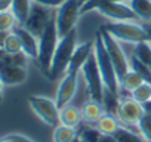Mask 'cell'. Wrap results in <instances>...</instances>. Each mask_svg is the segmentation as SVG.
<instances>
[{
	"mask_svg": "<svg viewBox=\"0 0 151 142\" xmlns=\"http://www.w3.org/2000/svg\"><path fill=\"white\" fill-rule=\"evenodd\" d=\"M76 40H77V36H76V28L73 31H70L65 37L59 39L56 50L53 53L52 58V64L47 73V79L49 80H56L58 77H61L64 73H67L68 65H70V59L74 53L76 46Z\"/></svg>",
	"mask_w": 151,
	"mask_h": 142,
	"instance_id": "6da1fadb",
	"label": "cell"
},
{
	"mask_svg": "<svg viewBox=\"0 0 151 142\" xmlns=\"http://www.w3.org/2000/svg\"><path fill=\"white\" fill-rule=\"evenodd\" d=\"M58 42H59V37H58V31H56V21L53 16L39 37L37 62H39V67L45 76H47V73H49V68H50L52 58H53V53L56 50Z\"/></svg>",
	"mask_w": 151,
	"mask_h": 142,
	"instance_id": "7a4b0ae2",
	"label": "cell"
},
{
	"mask_svg": "<svg viewBox=\"0 0 151 142\" xmlns=\"http://www.w3.org/2000/svg\"><path fill=\"white\" fill-rule=\"evenodd\" d=\"M93 52H95V56H96V62H98V67H99V71H101V76H102V82H104V86L108 87L110 90L119 93V79H117V74H116V70H114V65L108 56V52L105 49V44L102 42V37L101 34L98 33L96 34V39H95V43H93Z\"/></svg>",
	"mask_w": 151,
	"mask_h": 142,
	"instance_id": "3957f363",
	"label": "cell"
},
{
	"mask_svg": "<svg viewBox=\"0 0 151 142\" xmlns=\"http://www.w3.org/2000/svg\"><path fill=\"white\" fill-rule=\"evenodd\" d=\"M102 28L108 31L114 39L122 40V42H129V43L136 44V43L150 40L147 30L130 21H116V22L102 25Z\"/></svg>",
	"mask_w": 151,
	"mask_h": 142,
	"instance_id": "277c9868",
	"label": "cell"
},
{
	"mask_svg": "<svg viewBox=\"0 0 151 142\" xmlns=\"http://www.w3.org/2000/svg\"><path fill=\"white\" fill-rule=\"evenodd\" d=\"M79 15H80V5L77 0H65L58 8V12L55 14V21L59 39L65 37L70 31L74 30Z\"/></svg>",
	"mask_w": 151,
	"mask_h": 142,
	"instance_id": "5b68a950",
	"label": "cell"
},
{
	"mask_svg": "<svg viewBox=\"0 0 151 142\" xmlns=\"http://www.w3.org/2000/svg\"><path fill=\"white\" fill-rule=\"evenodd\" d=\"M28 105L34 111V114L47 126L56 127L59 126V108L56 105V101L45 98V96H30Z\"/></svg>",
	"mask_w": 151,
	"mask_h": 142,
	"instance_id": "8992f818",
	"label": "cell"
},
{
	"mask_svg": "<svg viewBox=\"0 0 151 142\" xmlns=\"http://www.w3.org/2000/svg\"><path fill=\"white\" fill-rule=\"evenodd\" d=\"M82 73L91 95V99L102 102V93H104V82H102V76L96 62V56L95 52L89 56V59L86 61V64L82 67Z\"/></svg>",
	"mask_w": 151,
	"mask_h": 142,
	"instance_id": "52a82bcc",
	"label": "cell"
},
{
	"mask_svg": "<svg viewBox=\"0 0 151 142\" xmlns=\"http://www.w3.org/2000/svg\"><path fill=\"white\" fill-rule=\"evenodd\" d=\"M102 37V42L105 44V49L108 52V56L114 65V70H116V74H117V79H119V83L122 80V77L129 71V61L122 49V46L117 43V39H114L108 31H105L102 27L101 30L98 31Z\"/></svg>",
	"mask_w": 151,
	"mask_h": 142,
	"instance_id": "ba28073f",
	"label": "cell"
},
{
	"mask_svg": "<svg viewBox=\"0 0 151 142\" xmlns=\"http://www.w3.org/2000/svg\"><path fill=\"white\" fill-rule=\"evenodd\" d=\"M27 80V68L12 62L11 55L0 49V82L3 86L21 85Z\"/></svg>",
	"mask_w": 151,
	"mask_h": 142,
	"instance_id": "9c48e42d",
	"label": "cell"
},
{
	"mask_svg": "<svg viewBox=\"0 0 151 142\" xmlns=\"http://www.w3.org/2000/svg\"><path fill=\"white\" fill-rule=\"evenodd\" d=\"M53 16L55 15L50 12V8H46L43 5H39V3L33 2L28 18H27V21H25V24L22 27H25L36 37H40V34L43 33V30L46 28V25L50 22V19Z\"/></svg>",
	"mask_w": 151,
	"mask_h": 142,
	"instance_id": "30bf717a",
	"label": "cell"
},
{
	"mask_svg": "<svg viewBox=\"0 0 151 142\" xmlns=\"http://www.w3.org/2000/svg\"><path fill=\"white\" fill-rule=\"evenodd\" d=\"M145 114L144 105L139 104L138 101H135L133 98H124L120 101V107H119V120L124 124L129 126H138L141 117Z\"/></svg>",
	"mask_w": 151,
	"mask_h": 142,
	"instance_id": "8fae6325",
	"label": "cell"
},
{
	"mask_svg": "<svg viewBox=\"0 0 151 142\" xmlns=\"http://www.w3.org/2000/svg\"><path fill=\"white\" fill-rule=\"evenodd\" d=\"M77 82H79V73L74 71H67L64 79L59 83L58 87V93H56V105L61 110L62 107H65L67 104H70V101L73 99L76 90H77Z\"/></svg>",
	"mask_w": 151,
	"mask_h": 142,
	"instance_id": "7c38bea8",
	"label": "cell"
},
{
	"mask_svg": "<svg viewBox=\"0 0 151 142\" xmlns=\"http://www.w3.org/2000/svg\"><path fill=\"white\" fill-rule=\"evenodd\" d=\"M96 11H98L101 15H104L105 18L113 19L114 22H116V21H132V19L138 18L129 5H123V3H120V2L102 5V6H99Z\"/></svg>",
	"mask_w": 151,
	"mask_h": 142,
	"instance_id": "4fadbf2b",
	"label": "cell"
},
{
	"mask_svg": "<svg viewBox=\"0 0 151 142\" xmlns=\"http://www.w3.org/2000/svg\"><path fill=\"white\" fill-rule=\"evenodd\" d=\"M14 31L17 33V36L21 40V46H22V52L33 59H37L39 56V37H36L33 33H30L25 27L22 25H17L14 28Z\"/></svg>",
	"mask_w": 151,
	"mask_h": 142,
	"instance_id": "5bb4252c",
	"label": "cell"
},
{
	"mask_svg": "<svg viewBox=\"0 0 151 142\" xmlns=\"http://www.w3.org/2000/svg\"><path fill=\"white\" fill-rule=\"evenodd\" d=\"M92 53H93V43L92 42H88V43H83V44L77 46L74 49V53H73V56L70 59V65H68L67 71L79 73Z\"/></svg>",
	"mask_w": 151,
	"mask_h": 142,
	"instance_id": "9a60e30c",
	"label": "cell"
},
{
	"mask_svg": "<svg viewBox=\"0 0 151 142\" xmlns=\"http://www.w3.org/2000/svg\"><path fill=\"white\" fill-rule=\"evenodd\" d=\"M80 121H82V111L77 107L67 104L65 107H62L59 110V123L61 124L76 129L80 124Z\"/></svg>",
	"mask_w": 151,
	"mask_h": 142,
	"instance_id": "2e32d148",
	"label": "cell"
},
{
	"mask_svg": "<svg viewBox=\"0 0 151 142\" xmlns=\"http://www.w3.org/2000/svg\"><path fill=\"white\" fill-rule=\"evenodd\" d=\"M104 113H105V111H104L102 104L98 102V101H93V99L85 102V104H83V108H82V117H83L88 123H96V121L102 117Z\"/></svg>",
	"mask_w": 151,
	"mask_h": 142,
	"instance_id": "e0dca14e",
	"label": "cell"
},
{
	"mask_svg": "<svg viewBox=\"0 0 151 142\" xmlns=\"http://www.w3.org/2000/svg\"><path fill=\"white\" fill-rule=\"evenodd\" d=\"M31 5H33L31 0H12L11 12L14 14L18 25L25 24V21L28 18V14H30V9H31Z\"/></svg>",
	"mask_w": 151,
	"mask_h": 142,
	"instance_id": "ac0fdd59",
	"label": "cell"
},
{
	"mask_svg": "<svg viewBox=\"0 0 151 142\" xmlns=\"http://www.w3.org/2000/svg\"><path fill=\"white\" fill-rule=\"evenodd\" d=\"M102 107H104V111L107 114H111V115H116L119 114V107H120V99H119V93L110 90L108 87L104 86V93H102Z\"/></svg>",
	"mask_w": 151,
	"mask_h": 142,
	"instance_id": "d6986e66",
	"label": "cell"
},
{
	"mask_svg": "<svg viewBox=\"0 0 151 142\" xmlns=\"http://www.w3.org/2000/svg\"><path fill=\"white\" fill-rule=\"evenodd\" d=\"M119 127L120 126L117 123L116 115H111V114H107V113H104L102 117L96 121V129L102 135H114Z\"/></svg>",
	"mask_w": 151,
	"mask_h": 142,
	"instance_id": "ffe728a7",
	"label": "cell"
},
{
	"mask_svg": "<svg viewBox=\"0 0 151 142\" xmlns=\"http://www.w3.org/2000/svg\"><path fill=\"white\" fill-rule=\"evenodd\" d=\"M129 6L135 12L139 19L150 21L151 19V2L150 0H130Z\"/></svg>",
	"mask_w": 151,
	"mask_h": 142,
	"instance_id": "44dd1931",
	"label": "cell"
},
{
	"mask_svg": "<svg viewBox=\"0 0 151 142\" xmlns=\"http://www.w3.org/2000/svg\"><path fill=\"white\" fill-rule=\"evenodd\" d=\"M77 138V132L74 127H68L64 124H59L53 130V142H71L73 139Z\"/></svg>",
	"mask_w": 151,
	"mask_h": 142,
	"instance_id": "7402d4cb",
	"label": "cell"
},
{
	"mask_svg": "<svg viewBox=\"0 0 151 142\" xmlns=\"http://www.w3.org/2000/svg\"><path fill=\"white\" fill-rule=\"evenodd\" d=\"M133 56H136L141 62H144L145 65L151 67V42H141L135 44V50H133Z\"/></svg>",
	"mask_w": 151,
	"mask_h": 142,
	"instance_id": "603a6c76",
	"label": "cell"
},
{
	"mask_svg": "<svg viewBox=\"0 0 151 142\" xmlns=\"http://www.w3.org/2000/svg\"><path fill=\"white\" fill-rule=\"evenodd\" d=\"M144 83V80H142V77L136 73V71H133L132 68L127 71V73L122 77V80H120V85L126 89V90H129V92H132V90H135L138 86H141Z\"/></svg>",
	"mask_w": 151,
	"mask_h": 142,
	"instance_id": "cb8c5ba5",
	"label": "cell"
},
{
	"mask_svg": "<svg viewBox=\"0 0 151 142\" xmlns=\"http://www.w3.org/2000/svg\"><path fill=\"white\" fill-rule=\"evenodd\" d=\"M3 50L9 55H15V53L22 52L21 40H19V37L17 36V33L14 30L6 34V39H5V43H3Z\"/></svg>",
	"mask_w": 151,
	"mask_h": 142,
	"instance_id": "d4e9b609",
	"label": "cell"
},
{
	"mask_svg": "<svg viewBox=\"0 0 151 142\" xmlns=\"http://www.w3.org/2000/svg\"><path fill=\"white\" fill-rule=\"evenodd\" d=\"M129 64H130V68L133 71H136V73L142 77L144 82L151 85V67H148L144 62H141L136 56H130V62Z\"/></svg>",
	"mask_w": 151,
	"mask_h": 142,
	"instance_id": "484cf974",
	"label": "cell"
},
{
	"mask_svg": "<svg viewBox=\"0 0 151 142\" xmlns=\"http://www.w3.org/2000/svg\"><path fill=\"white\" fill-rule=\"evenodd\" d=\"M132 98L138 101L139 104H145L151 101V85L144 82L141 86H138L135 90H132Z\"/></svg>",
	"mask_w": 151,
	"mask_h": 142,
	"instance_id": "4316f807",
	"label": "cell"
},
{
	"mask_svg": "<svg viewBox=\"0 0 151 142\" xmlns=\"http://www.w3.org/2000/svg\"><path fill=\"white\" fill-rule=\"evenodd\" d=\"M17 19L11 11H2L0 12V33H9L15 28Z\"/></svg>",
	"mask_w": 151,
	"mask_h": 142,
	"instance_id": "83f0119b",
	"label": "cell"
},
{
	"mask_svg": "<svg viewBox=\"0 0 151 142\" xmlns=\"http://www.w3.org/2000/svg\"><path fill=\"white\" fill-rule=\"evenodd\" d=\"M113 136L116 138L117 142H144L139 135H136L132 130H127L124 127H119Z\"/></svg>",
	"mask_w": 151,
	"mask_h": 142,
	"instance_id": "f1b7e54d",
	"label": "cell"
},
{
	"mask_svg": "<svg viewBox=\"0 0 151 142\" xmlns=\"http://www.w3.org/2000/svg\"><path fill=\"white\" fill-rule=\"evenodd\" d=\"M138 129H139L142 138H144L147 142H151V114L145 113V114L141 117V120H139V123H138Z\"/></svg>",
	"mask_w": 151,
	"mask_h": 142,
	"instance_id": "f546056e",
	"label": "cell"
},
{
	"mask_svg": "<svg viewBox=\"0 0 151 142\" xmlns=\"http://www.w3.org/2000/svg\"><path fill=\"white\" fill-rule=\"evenodd\" d=\"M101 136H102V133L98 129H91V127L83 129L80 132V135H79L82 142H99Z\"/></svg>",
	"mask_w": 151,
	"mask_h": 142,
	"instance_id": "4dcf8cb0",
	"label": "cell"
},
{
	"mask_svg": "<svg viewBox=\"0 0 151 142\" xmlns=\"http://www.w3.org/2000/svg\"><path fill=\"white\" fill-rule=\"evenodd\" d=\"M117 2H124V0H88V2L80 6V14H86L89 11H93V9H98L99 6L102 5H107V3H117Z\"/></svg>",
	"mask_w": 151,
	"mask_h": 142,
	"instance_id": "1f68e13d",
	"label": "cell"
},
{
	"mask_svg": "<svg viewBox=\"0 0 151 142\" xmlns=\"http://www.w3.org/2000/svg\"><path fill=\"white\" fill-rule=\"evenodd\" d=\"M34 3H39V5H43L46 8H59L65 0H31Z\"/></svg>",
	"mask_w": 151,
	"mask_h": 142,
	"instance_id": "d6a6232c",
	"label": "cell"
},
{
	"mask_svg": "<svg viewBox=\"0 0 151 142\" xmlns=\"http://www.w3.org/2000/svg\"><path fill=\"white\" fill-rule=\"evenodd\" d=\"M6 138L9 139V142H34L28 136H24V135H19V133H11Z\"/></svg>",
	"mask_w": 151,
	"mask_h": 142,
	"instance_id": "836d02e7",
	"label": "cell"
},
{
	"mask_svg": "<svg viewBox=\"0 0 151 142\" xmlns=\"http://www.w3.org/2000/svg\"><path fill=\"white\" fill-rule=\"evenodd\" d=\"M12 0H0V12L2 11H11Z\"/></svg>",
	"mask_w": 151,
	"mask_h": 142,
	"instance_id": "e575fe53",
	"label": "cell"
},
{
	"mask_svg": "<svg viewBox=\"0 0 151 142\" xmlns=\"http://www.w3.org/2000/svg\"><path fill=\"white\" fill-rule=\"evenodd\" d=\"M99 142H117V141H116V138L113 135H102Z\"/></svg>",
	"mask_w": 151,
	"mask_h": 142,
	"instance_id": "d590c367",
	"label": "cell"
},
{
	"mask_svg": "<svg viewBox=\"0 0 151 142\" xmlns=\"http://www.w3.org/2000/svg\"><path fill=\"white\" fill-rule=\"evenodd\" d=\"M142 105H144V110H145V113L151 114V101H148V102H145V104H142Z\"/></svg>",
	"mask_w": 151,
	"mask_h": 142,
	"instance_id": "8d00e7d4",
	"label": "cell"
},
{
	"mask_svg": "<svg viewBox=\"0 0 151 142\" xmlns=\"http://www.w3.org/2000/svg\"><path fill=\"white\" fill-rule=\"evenodd\" d=\"M6 34H8V33H0V49H3V43H5Z\"/></svg>",
	"mask_w": 151,
	"mask_h": 142,
	"instance_id": "74e56055",
	"label": "cell"
},
{
	"mask_svg": "<svg viewBox=\"0 0 151 142\" xmlns=\"http://www.w3.org/2000/svg\"><path fill=\"white\" fill-rule=\"evenodd\" d=\"M3 83L2 82H0V102H2V99H3Z\"/></svg>",
	"mask_w": 151,
	"mask_h": 142,
	"instance_id": "f35d334b",
	"label": "cell"
},
{
	"mask_svg": "<svg viewBox=\"0 0 151 142\" xmlns=\"http://www.w3.org/2000/svg\"><path fill=\"white\" fill-rule=\"evenodd\" d=\"M145 30H147L148 37H150V42H151V25H147V27H145Z\"/></svg>",
	"mask_w": 151,
	"mask_h": 142,
	"instance_id": "ab89813d",
	"label": "cell"
},
{
	"mask_svg": "<svg viewBox=\"0 0 151 142\" xmlns=\"http://www.w3.org/2000/svg\"><path fill=\"white\" fill-rule=\"evenodd\" d=\"M77 2H79V5H80V6H83V5L88 2V0H77Z\"/></svg>",
	"mask_w": 151,
	"mask_h": 142,
	"instance_id": "60d3db41",
	"label": "cell"
},
{
	"mask_svg": "<svg viewBox=\"0 0 151 142\" xmlns=\"http://www.w3.org/2000/svg\"><path fill=\"white\" fill-rule=\"evenodd\" d=\"M0 142H9V139L5 136V138H2V139H0Z\"/></svg>",
	"mask_w": 151,
	"mask_h": 142,
	"instance_id": "b9f144b4",
	"label": "cell"
},
{
	"mask_svg": "<svg viewBox=\"0 0 151 142\" xmlns=\"http://www.w3.org/2000/svg\"><path fill=\"white\" fill-rule=\"evenodd\" d=\"M71 142H82V141H80V138H79V136H77V138H76V139H73V141H71Z\"/></svg>",
	"mask_w": 151,
	"mask_h": 142,
	"instance_id": "7bdbcfd3",
	"label": "cell"
},
{
	"mask_svg": "<svg viewBox=\"0 0 151 142\" xmlns=\"http://www.w3.org/2000/svg\"><path fill=\"white\" fill-rule=\"evenodd\" d=\"M150 2H151V0H150Z\"/></svg>",
	"mask_w": 151,
	"mask_h": 142,
	"instance_id": "ee69618b",
	"label": "cell"
}]
</instances>
